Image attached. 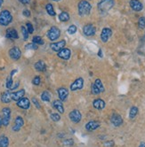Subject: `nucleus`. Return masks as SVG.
Listing matches in <instances>:
<instances>
[{"instance_id":"1","label":"nucleus","mask_w":145,"mask_h":147,"mask_svg":"<svg viewBox=\"0 0 145 147\" xmlns=\"http://www.w3.org/2000/svg\"><path fill=\"white\" fill-rule=\"evenodd\" d=\"M78 8V13L80 16H86L91 13L92 6L89 2L86 1V0H82V1L79 2Z\"/></svg>"},{"instance_id":"2","label":"nucleus","mask_w":145,"mask_h":147,"mask_svg":"<svg viewBox=\"0 0 145 147\" xmlns=\"http://www.w3.org/2000/svg\"><path fill=\"white\" fill-rule=\"evenodd\" d=\"M115 1L114 0H100L98 3V9L100 12L106 13L109 12L114 6Z\"/></svg>"},{"instance_id":"3","label":"nucleus","mask_w":145,"mask_h":147,"mask_svg":"<svg viewBox=\"0 0 145 147\" xmlns=\"http://www.w3.org/2000/svg\"><path fill=\"white\" fill-rule=\"evenodd\" d=\"M12 21L13 16L9 11L4 10L0 13V25L1 26H7L12 22Z\"/></svg>"},{"instance_id":"4","label":"nucleus","mask_w":145,"mask_h":147,"mask_svg":"<svg viewBox=\"0 0 145 147\" xmlns=\"http://www.w3.org/2000/svg\"><path fill=\"white\" fill-rule=\"evenodd\" d=\"M2 122H3V126L6 127L10 123L11 120V109L9 107H4L2 109Z\"/></svg>"},{"instance_id":"5","label":"nucleus","mask_w":145,"mask_h":147,"mask_svg":"<svg viewBox=\"0 0 145 147\" xmlns=\"http://www.w3.org/2000/svg\"><path fill=\"white\" fill-rule=\"evenodd\" d=\"M61 35V31L57 27H52L47 32V37L50 41L57 40Z\"/></svg>"},{"instance_id":"6","label":"nucleus","mask_w":145,"mask_h":147,"mask_svg":"<svg viewBox=\"0 0 145 147\" xmlns=\"http://www.w3.org/2000/svg\"><path fill=\"white\" fill-rule=\"evenodd\" d=\"M84 87V79L83 78H78L76 79L70 85V90L71 91H76V90H82Z\"/></svg>"},{"instance_id":"7","label":"nucleus","mask_w":145,"mask_h":147,"mask_svg":"<svg viewBox=\"0 0 145 147\" xmlns=\"http://www.w3.org/2000/svg\"><path fill=\"white\" fill-rule=\"evenodd\" d=\"M69 117L71 120V122H73L74 123H78L81 121V119H82L81 113L77 109L73 110V111H71L69 113Z\"/></svg>"},{"instance_id":"8","label":"nucleus","mask_w":145,"mask_h":147,"mask_svg":"<svg viewBox=\"0 0 145 147\" xmlns=\"http://www.w3.org/2000/svg\"><path fill=\"white\" fill-rule=\"evenodd\" d=\"M9 56L13 60H18L22 56V51L18 47H13L9 50Z\"/></svg>"},{"instance_id":"9","label":"nucleus","mask_w":145,"mask_h":147,"mask_svg":"<svg viewBox=\"0 0 145 147\" xmlns=\"http://www.w3.org/2000/svg\"><path fill=\"white\" fill-rule=\"evenodd\" d=\"M112 35V30L109 27H104L101 33V40L103 43H107Z\"/></svg>"},{"instance_id":"10","label":"nucleus","mask_w":145,"mask_h":147,"mask_svg":"<svg viewBox=\"0 0 145 147\" xmlns=\"http://www.w3.org/2000/svg\"><path fill=\"white\" fill-rule=\"evenodd\" d=\"M23 125H24V120L22 119V117L17 116L14 120V124L13 126V130L14 132H18L23 127Z\"/></svg>"},{"instance_id":"11","label":"nucleus","mask_w":145,"mask_h":147,"mask_svg":"<svg viewBox=\"0 0 145 147\" xmlns=\"http://www.w3.org/2000/svg\"><path fill=\"white\" fill-rule=\"evenodd\" d=\"M83 32L86 36H93V35H94V34L96 32V29H95V27L94 25L87 24V25L84 26Z\"/></svg>"},{"instance_id":"12","label":"nucleus","mask_w":145,"mask_h":147,"mask_svg":"<svg viewBox=\"0 0 145 147\" xmlns=\"http://www.w3.org/2000/svg\"><path fill=\"white\" fill-rule=\"evenodd\" d=\"M111 122L115 127H119L123 123V118L117 114H113L111 117Z\"/></svg>"},{"instance_id":"13","label":"nucleus","mask_w":145,"mask_h":147,"mask_svg":"<svg viewBox=\"0 0 145 147\" xmlns=\"http://www.w3.org/2000/svg\"><path fill=\"white\" fill-rule=\"evenodd\" d=\"M58 92V96H59V98L61 102H64V101L68 98V96H69V90L65 87H61L58 89L57 90Z\"/></svg>"},{"instance_id":"14","label":"nucleus","mask_w":145,"mask_h":147,"mask_svg":"<svg viewBox=\"0 0 145 147\" xmlns=\"http://www.w3.org/2000/svg\"><path fill=\"white\" fill-rule=\"evenodd\" d=\"M66 45V42L65 40H61V41H59V42H56V43H52L50 46H51V49L53 51H60L61 49H63L65 47Z\"/></svg>"},{"instance_id":"15","label":"nucleus","mask_w":145,"mask_h":147,"mask_svg":"<svg viewBox=\"0 0 145 147\" xmlns=\"http://www.w3.org/2000/svg\"><path fill=\"white\" fill-rule=\"evenodd\" d=\"M17 106L22 109L28 110L30 107V99L27 98H22L19 101H17Z\"/></svg>"},{"instance_id":"16","label":"nucleus","mask_w":145,"mask_h":147,"mask_svg":"<svg viewBox=\"0 0 145 147\" xmlns=\"http://www.w3.org/2000/svg\"><path fill=\"white\" fill-rule=\"evenodd\" d=\"M71 55V51L68 48H63L60 51H58V57L64 59V60H69Z\"/></svg>"},{"instance_id":"17","label":"nucleus","mask_w":145,"mask_h":147,"mask_svg":"<svg viewBox=\"0 0 145 147\" xmlns=\"http://www.w3.org/2000/svg\"><path fill=\"white\" fill-rule=\"evenodd\" d=\"M130 6L134 12H141L143 9V5L139 0H131Z\"/></svg>"},{"instance_id":"18","label":"nucleus","mask_w":145,"mask_h":147,"mask_svg":"<svg viewBox=\"0 0 145 147\" xmlns=\"http://www.w3.org/2000/svg\"><path fill=\"white\" fill-rule=\"evenodd\" d=\"M24 95H25V90L23 89L18 90V91H15V92H12L11 93V98H12V100L13 101H19L21 98H24Z\"/></svg>"},{"instance_id":"19","label":"nucleus","mask_w":145,"mask_h":147,"mask_svg":"<svg viewBox=\"0 0 145 147\" xmlns=\"http://www.w3.org/2000/svg\"><path fill=\"white\" fill-rule=\"evenodd\" d=\"M100 122L96 121H90L86 124V130L88 131H94L100 127Z\"/></svg>"},{"instance_id":"20","label":"nucleus","mask_w":145,"mask_h":147,"mask_svg":"<svg viewBox=\"0 0 145 147\" xmlns=\"http://www.w3.org/2000/svg\"><path fill=\"white\" fill-rule=\"evenodd\" d=\"M5 36L9 39H13V40H15V39H18L19 38V35H18V33L16 31L15 29H8L6 30V33H5Z\"/></svg>"},{"instance_id":"21","label":"nucleus","mask_w":145,"mask_h":147,"mask_svg":"<svg viewBox=\"0 0 145 147\" xmlns=\"http://www.w3.org/2000/svg\"><path fill=\"white\" fill-rule=\"evenodd\" d=\"M93 106L97 110H103V109H104L106 104H105V101L104 100H103L101 98H97V99H94V100Z\"/></svg>"},{"instance_id":"22","label":"nucleus","mask_w":145,"mask_h":147,"mask_svg":"<svg viewBox=\"0 0 145 147\" xmlns=\"http://www.w3.org/2000/svg\"><path fill=\"white\" fill-rule=\"evenodd\" d=\"M53 106L54 109H56L57 111L61 114L64 113V106L61 100H53Z\"/></svg>"},{"instance_id":"23","label":"nucleus","mask_w":145,"mask_h":147,"mask_svg":"<svg viewBox=\"0 0 145 147\" xmlns=\"http://www.w3.org/2000/svg\"><path fill=\"white\" fill-rule=\"evenodd\" d=\"M1 102L2 103H5V104H9L12 101V98H11V92H9V91H5V92L2 93L1 95Z\"/></svg>"},{"instance_id":"24","label":"nucleus","mask_w":145,"mask_h":147,"mask_svg":"<svg viewBox=\"0 0 145 147\" xmlns=\"http://www.w3.org/2000/svg\"><path fill=\"white\" fill-rule=\"evenodd\" d=\"M34 67H35V69L37 70V71H38V72H44V71L47 70V65L42 60H39L38 62H36Z\"/></svg>"},{"instance_id":"25","label":"nucleus","mask_w":145,"mask_h":147,"mask_svg":"<svg viewBox=\"0 0 145 147\" xmlns=\"http://www.w3.org/2000/svg\"><path fill=\"white\" fill-rule=\"evenodd\" d=\"M41 99L42 101H44V102H50V100H51V94L48 92L47 90H45L42 92L41 94Z\"/></svg>"},{"instance_id":"26","label":"nucleus","mask_w":145,"mask_h":147,"mask_svg":"<svg viewBox=\"0 0 145 147\" xmlns=\"http://www.w3.org/2000/svg\"><path fill=\"white\" fill-rule=\"evenodd\" d=\"M9 145V139L6 136H0V146L1 147H8Z\"/></svg>"},{"instance_id":"27","label":"nucleus","mask_w":145,"mask_h":147,"mask_svg":"<svg viewBox=\"0 0 145 147\" xmlns=\"http://www.w3.org/2000/svg\"><path fill=\"white\" fill-rule=\"evenodd\" d=\"M137 114H138V108L136 106H132L129 111V118L131 120H133V119L136 117Z\"/></svg>"},{"instance_id":"28","label":"nucleus","mask_w":145,"mask_h":147,"mask_svg":"<svg viewBox=\"0 0 145 147\" xmlns=\"http://www.w3.org/2000/svg\"><path fill=\"white\" fill-rule=\"evenodd\" d=\"M59 20L61 21H62V22L68 21L69 20V13H66V12H63V13H60V15H59Z\"/></svg>"},{"instance_id":"29","label":"nucleus","mask_w":145,"mask_h":147,"mask_svg":"<svg viewBox=\"0 0 145 147\" xmlns=\"http://www.w3.org/2000/svg\"><path fill=\"white\" fill-rule=\"evenodd\" d=\"M46 9H47V13H48L50 16H55V12H54L53 6L51 4H48V5H47V6H46Z\"/></svg>"},{"instance_id":"30","label":"nucleus","mask_w":145,"mask_h":147,"mask_svg":"<svg viewBox=\"0 0 145 147\" xmlns=\"http://www.w3.org/2000/svg\"><path fill=\"white\" fill-rule=\"evenodd\" d=\"M94 84H95V86L100 90V91H101V93L103 92V91H104V86H103V82H102L101 80H100V79H96L95 82H94Z\"/></svg>"},{"instance_id":"31","label":"nucleus","mask_w":145,"mask_h":147,"mask_svg":"<svg viewBox=\"0 0 145 147\" xmlns=\"http://www.w3.org/2000/svg\"><path fill=\"white\" fill-rule=\"evenodd\" d=\"M6 88L8 90H12L13 85V76H9L6 79Z\"/></svg>"},{"instance_id":"32","label":"nucleus","mask_w":145,"mask_h":147,"mask_svg":"<svg viewBox=\"0 0 145 147\" xmlns=\"http://www.w3.org/2000/svg\"><path fill=\"white\" fill-rule=\"evenodd\" d=\"M32 43H34L36 44H43L44 43V41H43L41 36L36 35V36H34V37L32 38Z\"/></svg>"},{"instance_id":"33","label":"nucleus","mask_w":145,"mask_h":147,"mask_svg":"<svg viewBox=\"0 0 145 147\" xmlns=\"http://www.w3.org/2000/svg\"><path fill=\"white\" fill-rule=\"evenodd\" d=\"M51 119H52V121L54 122H57L61 120V116L59 114H56V113H53V114H51L50 115Z\"/></svg>"},{"instance_id":"34","label":"nucleus","mask_w":145,"mask_h":147,"mask_svg":"<svg viewBox=\"0 0 145 147\" xmlns=\"http://www.w3.org/2000/svg\"><path fill=\"white\" fill-rule=\"evenodd\" d=\"M21 29H22V35H23V39L24 40H27L29 38V32H28V30H27V29L25 27H21Z\"/></svg>"},{"instance_id":"35","label":"nucleus","mask_w":145,"mask_h":147,"mask_svg":"<svg viewBox=\"0 0 145 147\" xmlns=\"http://www.w3.org/2000/svg\"><path fill=\"white\" fill-rule=\"evenodd\" d=\"M25 48L27 50H37L38 49V44H36L34 43H28L25 46Z\"/></svg>"},{"instance_id":"36","label":"nucleus","mask_w":145,"mask_h":147,"mask_svg":"<svg viewBox=\"0 0 145 147\" xmlns=\"http://www.w3.org/2000/svg\"><path fill=\"white\" fill-rule=\"evenodd\" d=\"M77 32V27L75 25H71L70 27H69L68 29V33L69 35H74Z\"/></svg>"},{"instance_id":"37","label":"nucleus","mask_w":145,"mask_h":147,"mask_svg":"<svg viewBox=\"0 0 145 147\" xmlns=\"http://www.w3.org/2000/svg\"><path fill=\"white\" fill-rule=\"evenodd\" d=\"M91 90H92V93L94 95H99L100 93H101V91H100V90L95 86L94 84H92V88H91Z\"/></svg>"},{"instance_id":"38","label":"nucleus","mask_w":145,"mask_h":147,"mask_svg":"<svg viewBox=\"0 0 145 147\" xmlns=\"http://www.w3.org/2000/svg\"><path fill=\"white\" fill-rule=\"evenodd\" d=\"M138 25H139V27L140 29H144L145 27V18L144 17H141L139 21H138Z\"/></svg>"},{"instance_id":"39","label":"nucleus","mask_w":145,"mask_h":147,"mask_svg":"<svg viewBox=\"0 0 145 147\" xmlns=\"http://www.w3.org/2000/svg\"><path fill=\"white\" fill-rule=\"evenodd\" d=\"M40 82H41V78L39 76H35L32 80V84L36 86H38L40 84Z\"/></svg>"},{"instance_id":"40","label":"nucleus","mask_w":145,"mask_h":147,"mask_svg":"<svg viewBox=\"0 0 145 147\" xmlns=\"http://www.w3.org/2000/svg\"><path fill=\"white\" fill-rule=\"evenodd\" d=\"M26 27H27V30H28L29 34H32L34 32V27H33L31 23L28 22V23L26 24Z\"/></svg>"},{"instance_id":"41","label":"nucleus","mask_w":145,"mask_h":147,"mask_svg":"<svg viewBox=\"0 0 145 147\" xmlns=\"http://www.w3.org/2000/svg\"><path fill=\"white\" fill-rule=\"evenodd\" d=\"M63 144H64V146H66V147L72 146L74 144V141H73V139H67L63 142Z\"/></svg>"},{"instance_id":"42","label":"nucleus","mask_w":145,"mask_h":147,"mask_svg":"<svg viewBox=\"0 0 145 147\" xmlns=\"http://www.w3.org/2000/svg\"><path fill=\"white\" fill-rule=\"evenodd\" d=\"M31 101L33 102V104L35 105V106L37 107L38 109H40L41 108V106H40V104H39V102H38V100L36 98H33L32 99H31Z\"/></svg>"},{"instance_id":"43","label":"nucleus","mask_w":145,"mask_h":147,"mask_svg":"<svg viewBox=\"0 0 145 147\" xmlns=\"http://www.w3.org/2000/svg\"><path fill=\"white\" fill-rule=\"evenodd\" d=\"M22 14H23V16H25V17H30V12L28 10V9H25V10H23Z\"/></svg>"},{"instance_id":"44","label":"nucleus","mask_w":145,"mask_h":147,"mask_svg":"<svg viewBox=\"0 0 145 147\" xmlns=\"http://www.w3.org/2000/svg\"><path fill=\"white\" fill-rule=\"evenodd\" d=\"M104 145L105 146H109V147H111V146L114 145V142L113 141H107V142L104 143Z\"/></svg>"},{"instance_id":"45","label":"nucleus","mask_w":145,"mask_h":147,"mask_svg":"<svg viewBox=\"0 0 145 147\" xmlns=\"http://www.w3.org/2000/svg\"><path fill=\"white\" fill-rule=\"evenodd\" d=\"M19 1L23 5H28L30 3V0H19Z\"/></svg>"},{"instance_id":"46","label":"nucleus","mask_w":145,"mask_h":147,"mask_svg":"<svg viewBox=\"0 0 145 147\" xmlns=\"http://www.w3.org/2000/svg\"><path fill=\"white\" fill-rule=\"evenodd\" d=\"M139 147H145V142H142L139 145Z\"/></svg>"},{"instance_id":"47","label":"nucleus","mask_w":145,"mask_h":147,"mask_svg":"<svg viewBox=\"0 0 145 147\" xmlns=\"http://www.w3.org/2000/svg\"><path fill=\"white\" fill-rule=\"evenodd\" d=\"M3 126V122H2V117L1 115H0V127H2Z\"/></svg>"},{"instance_id":"48","label":"nucleus","mask_w":145,"mask_h":147,"mask_svg":"<svg viewBox=\"0 0 145 147\" xmlns=\"http://www.w3.org/2000/svg\"><path fill=\"white\" fill-rule=\"evenodd\" d=\"M98 55H99V56H100V57H103V54H102V50H99Z\"/></svg>"},{"instance_id":"49","label":"nucleus","mask_w":145,"mask_h":147,"mask_svg":"<svg viewBox=\"0 0 145 147\" xmlns=\"http://www.w3.org/2000/svg\"><path fill=\"white\" fill-rule=\"evenodd\" d=\"M2 4H3V0H0V7L2 6Z\"/></svg>"},{"instance_id":"50","label":"nucleus","mask_w":145,"mask_h":147,"mask_svg":"<svg viewBox=\"0 0 145 147\" xmlns=\"http://www.w3.org/2000/svg\"><path fill=\"white\" fill-rule=\"evenodd\" d=\"M53 1H55V2H58V1H61V0H53Z\"/></svg>"},{"instance_id":"51","label":"nucleus","mask_w":145,"mask_h":147,"mask_svg":"<svg viewBox=\"0 0 145 147\" xmlns=\"http://www.w3.org/2000/svg\"><path fill=\"white\" fill-rule=\"evenodd\" d=\"M0 147H1V146H0Z\"/></svg>"}]
</instances>
